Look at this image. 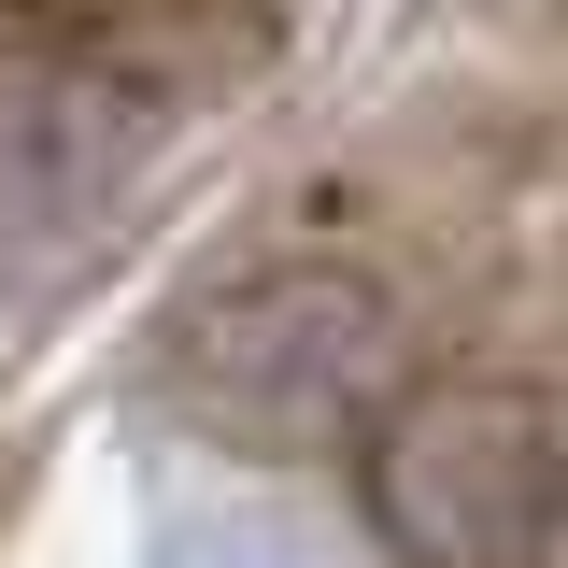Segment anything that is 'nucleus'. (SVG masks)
Masks as SVG:
<instances>
[{"label":"nucleus","mask_w":568,"mask_h":568,"mask_svg":"<svg viewBox=\"0 0 568 568\" xmlns=\"http://www.w3.org/2000/svg\"><path fill=\"white\" fill-rule=\"evenodd\" d=\"M413 384V327L355 256H256L171 313L156 398L227 455H342Z\"/></svg>","instance_id":"nucleus-1"},{"label":"nucleus","mask_w":568,"mask_h":568,"mask_svg":"<svg viewBox=\"0 0 568 568\" xmlns=\"http://www.w3.org/2000/svg\"><path fill=\"white\" fill-rule=\"evenodd\" d=\"M0 43L85 71H156V85H213L271 43V0H0Z\"/></svg>","instance_id":"nucleus-3"},{"label":"nucleus","mask_w":568,"mask_h":568,"mask_svg":"<svg viewBox=\"0 0 568 568\" xmlns=\"http://www.w3.org/2000/svg\"><path fill=\"white\" fill-rule=\"evenodd\" d=\"M555 14H568V0H555Z\"/></svg>","instance_id":"nucleus-4"},{"label":"nucleus","mask_w":568,"mask_h":568,"mask_svg":"<svg viewBox=\"0 0 568 568\" xmlns=\"http://www.w3.org/2000/svg\"><path fill=\"white\" fill-rule=\"evenodd\" d=\"M355 497L398 568H540L568 540V398L526 369H413L355 426Z\"/></svg>","instance_id":"nucleus-2"}]
</instances>
